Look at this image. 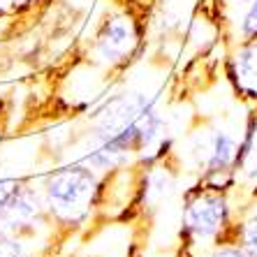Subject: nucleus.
<instances>
[{
	"label": "nucleus",
	"mask_w": 257,
	"mask_h": 257,
	"mask_svg": "<svg viewBox=\"0 0 257 257\" xmlns=\"http://www.w3.org/2000/svg\"><path fill=\"white\" fill-rule=\"evenodd\" d=\"M40 3L42 0H10V7H12L14 12H26V10H33Z\"/></svg>",
	"instance_id": "14"
},
{
	"label": "nucleus",
	"mask_w": 257,
	"mask_h": 257,
	"mask_svg": "<svg viewBox=\"0 0 257 257\" xmlns=\"http://www.w3.org/2000/svg\"><path fill=\"white\" fill-rule=\"evenodd\" d=\"M14 186H17V179H0V220L5 215V209L14 192Z\"/></svg>",
	"instance_id": "12"
},
{
	"label": "nucleus",
	"mask_w": 257,
	"mask_h": 257,
	"mask_svg": "<svg viewBox=\"0 0 257 257\" xmlns=\"http://www.w3.org/2000/svg\"><path fill=\"white\" fill-rule=\"evenodd\" d=\"M181 255H183V257H192V255H190V250H188L186 245H183V248H181Z\"/></svg>",
	"instance_id": "16"
},
{
	"label": "nucleus",
	"mask_w": 257,
	"mask_h": 257,
	"mask_svg": "<svg viewBox=\"0 0 257 257\" xmlns=\"http://www.w3.org/2000/svg\"><path fill=\"white\" fill-rule=\"evenodd\" d=\"M0 257H33V250L24 236L10 232H0Z\"/></svg>",
	"instance_id": "11"
},
{
	"label": "nucleus",
	"mask_w": 257,
	"mask_h": 257,
	"mask_svg": "<svg viewBox=\"0 0 257 257\" xmlns=\"http://www.w3.org/2000/svg\"><path fill=\"white\" fill-rule=\"evenodd\" d=\"M245 3H248V0H220V7H222V12H225V10H234V12H236Z\"/></svg>",
	"instance_id": "15"
},
{
	"label": "nucleus",
	"mask_w": 257,
	"mask_h": 257,
	"mask_svg": "<svg viewBox=\"0 0 257 257\" xmlns=\"http://www.w3.org/2000/svg\"><path fill=\"white\" fill-rule=\"evenodd\" d=\"M190 250V248H188ZM192 257H248V252L241 248L234 239H225L220 243L202 248V250H190Z\"/></svg>",
	"instance_id": "10"
},
{
	"label": "nucleus",
	"mask_w": 257,
	"mask_h": 257,
	"mask_svg": "<svg viewBox=\"0 0 257 257\" xmlns=\"http://www.w3.org/2000/svg\"><path fill=\"white\" fill-rule=\"evenodd\" d=\"M225 65L236 95L257 107V37L232 42Z\"/></svg>",
	"instance_id": "6"
},
{
	"label": "nucleus",
	"mask_w": 257,
	"mask_h": 257,
	"mask_svg": "<svg viewBox=\"0 0 257 257\" xmlns=\"http://www.w3.org/2000/svg\"><path fill=\"white\" fill-rule=\"evenodd\" d=\"M241 135H243V127L236 132L218 120L204 123L197 132H192L188 156L192 160V169L197 172L199 183L225 188V190L236 188L234 172H236Z\"/></svg>",
	"instance_id": "4"
},
{
	"label": "nucleus",
	"mask_w": 257,
	"mask_h": 257,
	"mask_svg": "<svg viewBox=\"0 0 257 257\" xmlns=\"http://www.w3.org/2000/svg\"><path fill=\"white\" fill-rule=\"evenodd\" d=\"M100 176L102 174L90 169L86 162L49 172L42 181L49 220L67 232L86 225L102 199L104 188H102Z\"/></svg>",
	"instance_id": "3"
},
{
	"label": "nucleus",
	"mask_w": 257,
	"mask_h": 257,
	"mask_svg": "<svg viewBox=\"0 0 257 257\" xmlns=\"http://www.w3.org/2000/svg\"><path fill=\"white\" fill-rule=\"evenodd\" d=\"M144 44V24L137 14L123 7L104 14L90 37V54L107 67H125L137 58Z\"/></svg>",
	"instance_id": "5"
},
{
	"label": "nucleus",
	"mask_w": 257,
	"mask_h": 257,
	"mask_svg": "<svg viewBox=\"0 0 257 257\" xmlns=\"http://www.w3.org/2000/svg\"><path fill=\"white\" fill-rule=\"evenodd\" d=\"M10 107H12V100L7 97L5 102H0V144L7 135V120H10Z\"/></svg>",
	"instance_id": "13"
},
{
	"label": "nucleus",
	"mask_w": 257,
	"mask_h": 257,
	"mask_svg": "<svg viewBox=\"0 0 257 257\" xmlns=\"http://www.w3.org/2000/svg\"><path fill=\"white\" fill-rule=\"evenodd\" d=\"M257 37V0H248L241 10H236V19L232 24V42Z\"/></svg>",
	"instance_id": "9"
},
{
	"label": "nucleus",
	"mask_w": 257,
	"mask_h": 257,
	"mask_svg": "<svg viewBox=\"0 0 257 257\" xmlns=\"http://www.w3.org/2000/svg\"><path fill=\"white\" fill-rule=\"evenodd\" d=\"M236 188L206 186L195 181L183 192V206H181V243L190 250H202L209 245L232 239L234 220L241 204L234 202Z\"/></svg>",
	"instance_id": "2"
},
{
	"label": "nucleus",
	"mask_w": 257,
	"mask_h": 257,
	"mask_svg": "<svg viewBox=\"0 0 257 257\" xmlns=\"http://www.w3.org/2000/svg\"><path fill=\"white\" fill-rule=\"evenodd\" d=\"M232 239L248 252V257H257V192L241 202L234 220Z\"/></svg>",
	"instance_id": "8"
},
{
	"label": "nucleus",
	"mask_w": 257,
	"mask_h": 257,
	"mask_svg": "<svg viewBox=\"0 0 257 257\" xmlns=\"http://www.w3.org/2000/svg\"><path fill=\"white\" fill-rule=\"evenodd\" d=\"M90 151L81 158L97 174L130 169L132 162L172 153L174 139L167 137V120L156 97L142 90H125L107 97L90 114Z\"/></svg>",
	"instance_id": "1"
},
{
	"label": "nucleus",
	"mask_w": 257,
	"mask_h": 257,
	"mask_svg": "<svg viewBox=\"0 0 257 257\" xmlns=\"http://www.w3.org/2000/svg\"><path fill=\"white\" fill-rule=\"evenodd\" d=\"M234 176H236V192H243V199L257 192V107H252L243 123Z\"/></svg>",
	"instance_id": "7"
}]
</instances>
